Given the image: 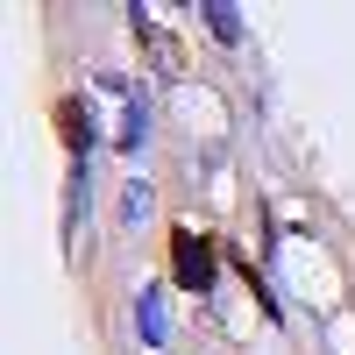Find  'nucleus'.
Here are the masks:
<instances>
[{
  "label": "nucleus",
  "instance_id": "obj_1",
  "mask_svg": "<svg viewBox=\"0 0 355 355\" xmlns=\"http://www.w3.org/2000/svg\"><path fill=\"white\" fill-rule=\"evenodd\" d=\"M171 277L178 291H214V242H206L199 227H171Z\"/></svg>",
  "mask_w": 355,
  "mask_h": 355
},
{
  "label": "nucleus",
  "instance_id": "obj_2",
  "mask_svg": "<svg viewBox=\"0 0 355 355\" xmlns=\"http://www.w3.org/2000/svg\"><path fill=\"white\" fill-rule=\"evenodd\" d=\"M57 135H64V150H85L93 128H85V107L78 100H57Z\"/></svg>",
  "mask_w": 355,
  "mask_h": 355
}]
</instances>
